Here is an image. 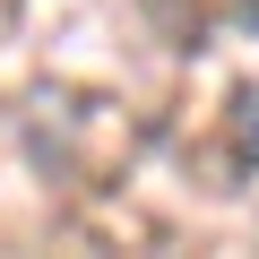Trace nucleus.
I'll return each instance as SVG.
<instances>
[{
  "instance_id": "1",
  "label": "nucleus",
  "mask_w": 259,
  "mask_h": 259,
  "mask_svg": "<svg viewBox=\"0 0 259 259\" xmlns=\"http://www.w3.org/2000/svg\"><path fill=\"white\" fill-rule=\"evenodd\" d=\"M233 139H242V164H259V87L233 95Z\"/></svg>"
}]
</instances>
